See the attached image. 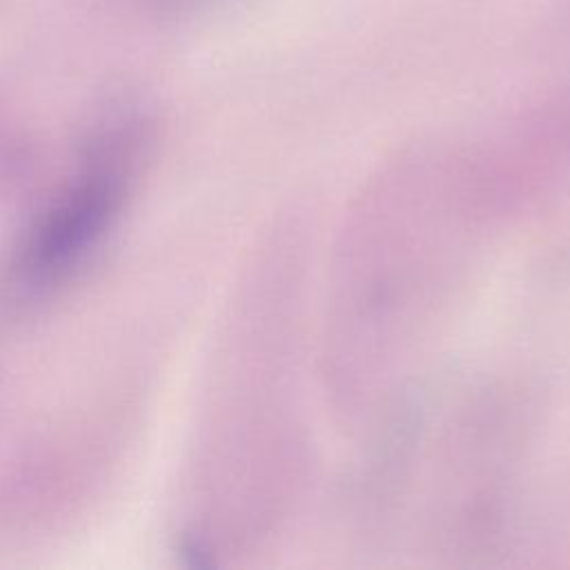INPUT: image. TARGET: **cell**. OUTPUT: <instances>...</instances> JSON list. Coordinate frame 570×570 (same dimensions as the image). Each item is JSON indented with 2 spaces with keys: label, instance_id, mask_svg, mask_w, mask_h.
<instances>
[{
  "label": "cell",
  "instance_id": "cell-2",
  "mask_svg": "<svg viewBox=\"0 0 570 570\" xmlns=\"http://www.w3.org/2000/svg\"><path fill=\"white\" fill-rule=\"evenodd\" d=\"M118 191V171L111 165H91L36 229L22 256V276L42 283L65 272L102 232Z\"/></svg>",
  "mask_w": 570,
  "mask_h": 570
},
{
  "label": "cell",
  "instance_id": "cell-1",
  "mask_svg": "<svg viewBox=\"0 0 570 570\" xmlns=\"http://www.w3.org/2000/svg\"><path fill=\"white\" fill-rule=\"evenodd\" d=\"M492 218L465 151H407L363 189L336 247L323 338V376L347 419L405 392Z\"/></svg>",
  "mask_w": 570,
  "mask_h": 570
}]
</instances>
